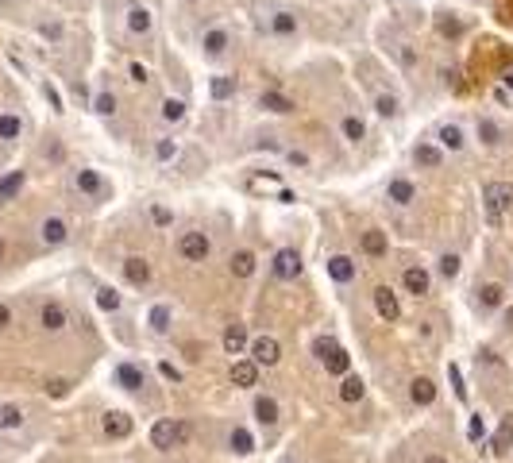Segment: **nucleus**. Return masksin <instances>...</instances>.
Masks as SVG:
<instances>
[{"label": "nucleus", "mask_w": 513, "mask_h": 463, "mask_svg": "<svg viewBox=\"0 0 513 463\" xmlns=\"http://www.w3.org/2000/svg\"><path fill=\"white\" fill-rule=\"evenodd\" d=\"M178 255H182L185 263H205V259L213 255V244H209L205 232H182V239H178Z\"/></svg>", "instance_id": "obj_9"}, {"label": "nucleus", "mask_w": 513, "mask_h": 463, "mask_svg": "<svg viewBox=\"0 0 513 463\" xmlns=\"http://www.w3.org/2000/svg\"><path fill=\"white\" fill-rule=\"evenodd\" d=\"M436 270H440V278H448V282H452V278L459 274V255H452V251H448V255H440V259H436Z\"/></svg>", "instance_id": "obj_45"}, {"label": "nucleus", "mask_w": 513, "mask_h": 463, "mask_svg": "<svg viewBox=\"0 0 513 463\" xmlns=\"http://www.w3.org/2000/svg\"><path fill=\"white\" fill-rule=\"evenodd\" d=\"M505 85H510V89H513V74H505Z\"/></svg>", "instance_id": "obj_58"}, {"label": "nucleus", "mask_w": 513, "mask_h": 463, "mask_svg": "<svg viewBox=\"0 0 513 463\" xmlns=\"http://www.w3.org/2000/svg\"><path fill=\"white\" fill-rule=\"evenodd\" d=\"M8 325H12V309L0 301V328H8Z\"/></svg>", "instance_id": "obj_55"}, {"label": "nucleus", "mask_w": 513, "mask_h": 463, "mask_svg": "<svg viewBox=\"0 0 513 463\" xmlns=\"http://www.w3.org/2000/svg\"><path fill=\"white\" fill-rule=\"evenodd\" d=\"M235 89H240L235 74H216V78L209 81V93H213V100H228V97H235Z\"/></svg>", "instance_id": "obj_35"}, {"label": "nucleus", "mask_w": 513, "mask_h": 463, "mask_svg": "<svg viewBox=\"0 0 513 463\" xmlns=\"http://www.w3.org/2000/svg\"><path fill=\"white\" fill-rule=\"evenodd\" d=\"M271 270H274V278H278V282H293V278L301 274V255H297V247H282V251H274Z\"/></svg>", "instance_id": "obj_11"}, {"label": "nucleus", "mask_w": 513, "mask_h": 463, "mask_svg": "<svg viewBox=\"0 0 513 463\" xmlns=\"http://www.w3.org/2000/svg\"><path fill=\"white\" fill-rule=\"evenodd\" d=\"M101 429H105V436H112V440H124V436H132V417H127L124 409H108Z\"/></svg>", "instance_id": "obj_22"}, {"label": "nucleus", "mask_w": 513, "mask_h": 463, "mask_svg": "<svg viewBox=\"0 0 513 463\" xmlns=\"http://www.w3.org/2000/svg\"><path fill=\"white\" fill-rule=\"evenodd\" d=\"M228 47H232V31L224 28V23H213V28L201 31V54L209 62L224 58V54H228Z\"/></svg>", "instance_id": "obj_8"}, {"label": "nucleus", "mask_w": 513, "mask_h": 463, "mask_svg": "<svg viewBox=\"0 0 513 463\" xmlns=\"http://www.w3.org/2000/svg\"><path fill=\"white\" fill-rule=\"evenodd\" d=\"M262 31L274 35V39H297L301 16L293 8H286V4H274V8L266 12V20H262Z\"/></svg>", "instance_id": "obj_2"}, {"label": "nucleus", "mask_w": 513, "mask_h": 463, "mask_svg": "<svg viewBox=\"0 0 513 463\" xmlns=\"http://www.w3.org/2000/svg\"><path fill=\"white\" fill-rule=\"evenodd\" d=\"M20 189H23V170H12V174H4V177H0V205H4V201H12L16 193H20Z\"/></svg>", "instance_id": "obj_39"}, {"label": "nucleus", "mask_w": 513, "mask_h": 463, "mask_svg": "<svg viewBox=\"0 0 513 463\" xmlns=\"http://www.w3.org/2000/svg\"><path fill=\"white\" fill-rule=\"evenodd\" d=\"M474 136H479V143H483V147H502L505 139H510V131H505V124H498L494 116H479Z\"/></svg>", "instance_id": "obj_14"}, {"label": "nucleus", "mask_w": 513, "mask_h": 463, "mask_svg": "<svg viewBox=\"0 0 513 463\" xmlns=\"http://www.w3.org/2000/svg\"><path fill=\"white\" fill-rule=\"evenodd\" d=\"M97 305L105 309V313H116V309H120V294L112 286H97Z\"/></svg>", "instance_id": "obj_44"}, {"label": "nucleus", "mask_w": 513, "mask_h": 463, "mask_svg": "<svg viewBox=\"0 0 513 463\" xmlns=\"http://www.w3.org/2000/svg\"><path fill=\"white\" fill-rule=\"evenodd\" d=\"M43 93H47V100H50V105H54V109L62 112V97H59V89H54V85H43Z\"/></svg>", "instance_id": "obj_54"}, {"label": "nucleus", "mask_w": 513, "mask_h": 463, "mask_svg": "<svg viewBox=\"0 0 513 463\" xmlns=\"http://www.w3.org/2000/svg\"><path fill=\"white\" fill-rule=\"evenodd\" d=\"M247 347H251L247 328H243V325H228V332H224V352H228V355H243Z\"/></svg>", "instance_id": "obj_29"}, {"label": "nucleus", "mask_w": 513, "mask_h": 463, "mask_svg": "<svg viewBox=\"0 0 513 463\" xmlns=\"http://www.w3.org/2000/svg\"><path fill=\"white\" fill-rule=\"evenodd\" d=\"M39 325H43V332H62V328L70 325L66 305H62V301H47V305L39 309Z\"/></svg>", "instance_id": "obj_18"}, {"label": "nucleus", "mask_w": 513, "mask_h": 463, "mask_svg": "<svg viewBox=\"0 0 513 463\" xmlns=\"http://www.w3.org/2000/svg\"><path fill=\"white\" fill-rule=\"evenodd\" d=\"M163 120H166V124H182V120H185V100L166 97L163 100Z\"/></svg>", "instance_id": "obj_43"}, {"label": "nucleus", "mask_w": 513, "mask_h": 463, "mask_svg": "<svg viewBox=\"0 0 513 463\" xmlns=\"http://www.w3.org/2000/svg\"><path fill=\"white\" fill-rule=\"evenodd\" d=\"M74 189H78L81 197H89V201H105L112 189H108V182L101 177V170H93V166H81V170H74Z\"/></svg>", "instance_id": "obj_7"}, {"label": "nucleus", "mask_w": 513, "mask_h": 463, "mask_svg": "<svg viewBox=\"0 0 513 463\" xmlns=\"http://www.w3.org/2000/svg\"><path fill=\"white\" fill-rule=\"evenodd\" d=\"M436 147L444 151H452V155H459V151L467 147V131L459 128V124H440V128H436Z\"/></svg>", "instance_id": "obj_15"}, {"label": "nucleus", "mask_w": 513, "mask_h": 463, "mask_svg": "<svg viewBox=\"0 0 513 463\" xmlns=\"http://www.w3.org/2000/svg\"><path fill=\"white\" fill-rule=\"evenodd\" d=\"M132 81H136V85H147V81H151V74H147L139 62H132Z\"/></svg>", "instance_id": "obj_53"}, {"label": "nucleus", "mask_w": 513, "mask_h": 463, "mask_svg": "<svg viewBox=\"0 0 513 463\" xmlns=\"http://www.w3.org/2000/svg\"><path fill=\"white\" fill-rule=\"evenodd\" d=\"M363 394H367L363 378H359V375H344V383H339V402L355 405V402H363Z\"/></svg>", "instance_id": "obj_36"}, {"label": "nucleus", "mask_w": 513, "mask_h": 463, "mask_svg": "<svg viewBox=\"0 0 513 463\" xmlns=\"http://www.w3.org/2000/svg\"><path fill=\"white\" fill-rule=\"evenodd\" d=\"M39 239H43L47 247H62V244L70 239V224H66L62 217H47V220L39 224Z\"/></svg>", "instance_id": "obj_20"}, {"label": "nucleus", "mask_w": 513, "mask_h": 463, "mask_svg": "<svg viewBox=\"0 0 513 463\" xmlns=\"http://www.w3.org/2000/svg\"><path fill=\"white\" fill-rule=\"evenodd\" d=\"M158 371H163V378H170V383H182V371H178L174 363H158Z\"/></svg>", "instance_id": "obj_52"}, {"label": "nucleus", "mask_w": 513, "mask_h": 463, "mask_svg": "<svg viewBox=\"0 0 513 463\" xmlns=\"http://www.w3.org/2000/svg\"><path fill=\"white\" fill-rule=\"evenodd\" d=\"M228 452L232 455H251L255 452V436L243 429V424H235L232 433H228Z\"/></svg>", "instance_id": "obj_30"}, {"label": "nucleus", "mask_w": 513, "mask_h": 463, "mask_svg": "<svg viewBox=\"0 0 513 463\" xmlns=\"http://www.w3.org/2000/svg\"><path fill=\"white\" fill-rule=\"evenodd\" d=\"M510 440H513V424L505 421V424H502V433H498V440H494V452L505 455V452H510Z\"/></svg>", "instance_id": "obj_48"}, {"label": "nucleus", "mask_w": 513, "mask_h": 463, "mask_svg": "<svg viewBox=\"0 0 513 463\" xmlns=\"http://www.w3.org/2000/svg\"><path fill=\"white\" fill-rule=\"evenodd\" d=\"M155 158H158V162H170V158H178V143H174L170 136H163V139L155 143Z\"/></svg>", "instance_id": "obj_46"}, {"label": "nucleus", "mask_w": 513, "mask_h": 463, "mask_svg": "<svg viewBox=\"0 0 513 463\" xmlns=\"http://www.w3.org/2000/svg\"><path fill=\"white\" fill-rule=\"evenodd\" d=\"M251 413H255V421H259L262 429H274V424L282 421V405H278V398H271V394H255Z\"/></svg>", "instance_id": "obj_13"}, {"label": "nucleus", "mask_w": 513, "mask_h": 463, "mask_svg": "<svg viewBox=\"0 0 513 463\" xmlns=\"http://www.w3.org/2000/svg\"><path fill=\"white\" fill-rule=\"evenodd\" d=\"M170 325H174V309L166 305V301L151 305V313H147V328H151L155 336H166V332H170Z\"/></svg>", "instance_id": "obj_26"}, {"label": "nucleus", "mask_w": 513, "mask_h": 463, "mask_svg": "<svg viewBox=\"0 0 513 463\" xmlns=\"http://www.w3.org/2000/svg\"><path fill=\"white\" fill-rule=\"evenodd\" d=\"M23 136V116L20 112H0V139L4 143H16Z\"/></svg>", "instance_id": "obj_34"}, {"label": "nucleus", "mask_w": 513, "mask_h": 463, "mask_svg": "<svg viewBox=\"0 0 513 463\" xmlns=\"http://www.w3.org/2000/svg\"><path fill=\"white\" fill-rule=\"evenodd\" d=\"M286 162L290 166H309V155L305 151H286Z\"/></svg>", "instance_id": "obj_51"}, {"label": "nucleus", "mask_w": 513, "mask_h": 463, "mask_svg": "<svg viewBox=\"0 0 513 463\" xmlns=\"http://www.w3.org/2000/svg\"><path fill=\"white\" fill-rule=\"evenodd\" d=\"M228 266H232L235 278H251V274H255V251H235Z\"/></svg>", "instance_id": "obj_40"}, {"label": "nucleus", "mask_w": 513, "mask_h": 463, "mask_svg": "<svg viewBox=\"0 0 513 463\" xmlns=\"http://www.w3.org/2000/svg\"><path fill=\"white\" fill-rule=\"evenodd\" d=\"M505 325H513V309H505Z\"/></svg>", "instance_id": "obj_57"}, {"label": "nucleus", "mask_w": 513, "mask_h": 463, "mask_svg": "<svg viewBox=\"0 0 513 463\" xmlns=\"http://www.w3.org/2000/svg\"><path fill=\"white\" fill-rule=\"evenodd\" d=\"M124 23H127V35L132 39H151L155 35V12L147 8V4H139V0H132L127 4V12H124Z\"/></svg>", "instance_id": "obj_5"}, {"label": "nucleus", "mask_w": 513, "mask_h": 463, "mask_svg": "<svg viewBox=\"0 0 513 463\" xmlns=\"http://www.w3.org/2000/svg\"><path fill=\"white\" fill-rule=\"evenodd\" d=\"M313 352H317V359H320V367L328 371V375H336V378H344L351 371V355L344 352V347L332 340V336H317L313 340Z\"/></svg>", "instance_id": "obj_1"}, {"label": "nucleus", "mask_w": 513, "mask_h": 463, "mask_svg": "<svg viewBox=\"0 0 513 463\" xmlns=\"http://www.w3.org/2000/svg\"><path fill=\"white\" fill-rule=\"evenodd\" d=\"M409 398H413V405H432L436 402V383L413 378V383H409Z\"/></svg>", "instance_id": "obj_38"}, {"label": "nucleus", "mask_w": 513, "mask_h": 463, "mask_svg": "<svg viewBox=\"0 0 513 463\" xmlns=\"http://www.w3.org/2000/svg\"><path fill=\"white\" fill-rule=\"evenodd\" d=\"M20 424H23V409H20V405H0V429L16 433Z\"/></svg>", "instance_id": "obj_41"}, {"label": "nucleus", "mask_w": 513, "mask_h": 463, "mask_svg": "<svg viewBox=\"0 0 513 463\" xmlns=\"http://www.w3.org/2000/svg\"><path fill=\"white\" fill-rule=\"evenodd\" d=\"M251 359L259 367H274L282 359V344L274 336H259V340H251Z\"/></svg>", "instance_id": "obj_17"}, {"label": "nucleus", "mask_w": 513, "mask_h": 463, "mask_svg": "<svg viewBox=\"0 0 513 463\" xmlns=\"http://www.w3.org/2000/svg\"><path fill=\"white\" fill-rule=\"evenodd\" d=\"M363 255L367 259H382L390 251V239H386V232H382V228H370V232H363Z\"/></svg>", "instance_id": "obj_27"}, {"label": "nucleus", "mask_w": 513, "mask_h": 463, "mask_svg": "<svg viewBox=\"0 0 513 463\" xmlns=\"http://www.w3.org/2000/svg\"><path fill=\"white\" fill-rule=\"evenodd\" d=\"M474 294H479V309H483V313H490V309H498L505 301V290L498 286V282H486V286H479Z\"/></svg>", "instance_id": "obj_33"}, {"label": "nucleus", "mask_w": 513, "mask_h": 463, "mask_svg": "<svg viewBox=\"0 0 513 463\" xmlns=\"http://www.w3.org/2000/svg\"><path fill=\"white\" fill-rule=\"evenodd\" d=\"M47 394H50V398H66V394H70V383H66V378H50V383H47Z\"/></svg>", "instance_id": "obj_49"}, {"label": "nucleus", "mask_w": 513, "mask_h": 463, "mask_svg": "<svg viewBox=\"0 0 513 463\" xmlns=\"http://www.w3.org/2000/svg\"><path fill=\"white\" fill-rule=\"evenodd\" d=\"M93 112H97V116H112V112H116V93H112V89H101L97 97H93Z\"/></svg>", "instance_id": "obj_42"}, {"label": "nucleus", "mask_w": 513, "mask_h": 463, "mask_svg": "<svg viewBox=\"0 0 513 463\" xmlns=\"http://www.w3.org/2000/svg\"><path fill=\"white\" fill-rule=\"evenodd\" d=\"M483 205L490 213V224L502 220V213L513 208V182H486L483 186Z\"/></svg>", "instance_id": "obj_4"}, {"label": "nucleus", "mask_w": 513, "mask_h": 463, "mask_svg": "<svg viewBox=\"0 0 513 463\" xmlns=\"http://www.w3.org/2000/svg\"><path fill=\"white\" fill-rule=\"evenodd\" d=\"M120 270H124L127 286H136V290H147V286H151V278H155V274H151V263H147L143 255H127Z\"/></svg>", "instance_id": "obj_12"}, {"label": "nucleus", "mask_w": 513, "mask_h": 463, "mask_svg": "<svg viewBox=\"0 0 513 463\" xmlns=\"http://www.w3.org/2000/svg\"><path fill=\"white\" fill-rule=\"evenodd\" d=\"M386 50H390V58L397 62L401 69H413L417 62H421V50L413 47V39H409L406 31H386Z\"/></svg>", "instance_id": "obj_6"}, {"label": "nucleus", "mask_w": 513, "mask_h": 463, "mask_svg": "<svg viewBox=\"0 0 513 463\" xmlns=\"http://www.w3.org/2000/svg\"><path fill=\"white\" fill-rule=\"evenodd\" d=\"M0 251H4V244H0Z\"/></svg>", "instance_id": "obj_59"}, {"label": "nucleus", "mask_w": 513, "mask_h": 463, "mask_svg": "<svg viewBox=\"0 0 513 463\" xmlns=\"http://www.w3.org/2000/svg\"><path fill=\"white\" fill-rule=\"evenodd\" d=\"M112 383L120 386V390H127V394H139V390H143L147 386V375H143V367L139 363H116L112 367Z\"/></svg>", "instance_id": "obj_10"}, {"label": "nucleus", "mask_w": 513, "mask_h": 463, "mask_svg": "<svg viewBox=\"0 0 513 463\" xmlns=\"http://www.w3.org/2000/svg\"><path fill=\"white\" fill-rule=\"evenodd\" d=\"M324 266H328V278H332V282H339V286L355 282V274H359V266H355V259H351V255H332Z\"/></svg>", "instance_id": "obj_19"}, {"label": "nucleus", "mask_w": 513, "mask_h": 463, "mask_svg": "<svg viewBox=\"0 0 513 463\" xmlns=\"http://www.w3.org/2000/svg\"><path fill=\"white\" fill-rule=\"evenodd\" d=\"M467 436H471V440H483V436H486V424H483V417H479V413H474L471 424H467Z\"/></svg>", "instance_id": "obj_50"}, {"label": "nucleus", "mask_w": 513, "mask_h": 463, "mask_svg": "<svg viewBox=\"0 0 513 463\" xmlns=\"http://www.w3.org/2000/svg\"><path fill=\"white\" fill-rule=\"evenodd\" d=\"M259 105H262L266 112H278V116H286V112H293V109H297V105H293V100L286 97V93H278V89H266V93L259 97Z\"/></svg>", "instance_id": "obj_32"}, {"label": "nucleus", "mask_w": 513, "mask_h": 463, "mask_svg": "<svg viewBox=\"0 0 513 463\" xmlns=\"http://www.w3.org/2000/svg\"><path fill=\"white\" fill-rule=\"evenodd\" d=\"M375 309H378V316H382V321H397V316H401V305H397V297H394V290L390 286H375Z\"/></svg>", "instance_id": "obj_23"}, {"label": "nucleus", "mask_w": 513, "mask_h": 463, "mask_svg": "<svg viewBox=\"0 0 513 463\" xmlns=\"http://www.w3.org/2000/svg\"><path fill=\"white\" fill-rule=\"evenodd\" d=\"M370 100H375V112L382 120H394L397 112H401V100H397V93H390V89H375Z\"/></svg>", "instance_id": "obj_28"}, {"label": "nucleus", "mask_w": 513, "mask_h": 463, "mask_svg": "<svg viewBox=\"0 0 513 463\" xmlns=\"http://www.w3.org/2000/svg\"><path fill=\"white\" fill-rule=\"evenodd\" d=\"M339 136L348 139L351 147H359L363 139H367V120L355 116V112H348V116H339Z\"/></svg>", "instance_id": "obj_25"}, {"label": "nucleus", "mask_w": 513, "mask_h": 463, "mask_svg": "<svg viewBox=\"0 0 513 463\" xmlns=\"http://www.w3.org/2000/svg\"><path fill=\"white\" fill-rule=\"evenodd\" d=\"M448 378H452V386H455V398L467 402V386H463V375H459V367H455V363H448Z\"/></svg>", "instance_id": "obj_47"}, {"label": "nucleus", "mask_w": 513, "mask_h": 463, "mask_svg": "<svg viewBox=\"0 0 513 463\" xmlns=\"http://www.w3.org/2000/svg\"><path fill=\"white\" fill-rule=\"evenodd\" d=\"M413 162L425 166V170H440L444 166V151L436 147V143H428V139H421V143L413 147Z\"/></svg>", "instance_id": "obj_24"}, {"label": "nucleus", "mask_w": 513, "mask_h": 463, "mask_svg": "<svg viewBox=\"0 0 513 463\" xmlns=\"http://www.w3.org/2000/svg\"><path fill=\"white\" fill-rule=\"evenodd\" d=\"M436 31H440L444 39H459L467 31V23L459 20V16H452V12H440V16H436Z\"/></svg>", "instance_id": "obj_37"}, {"label": "nucleus", "mask_w": 513, "mask_h": 463, "mask_svg": "<svg viewBox=\"0 0 513 463\" xmlns=\"http://www.w3.org/2000/svg\"><path fill=\"white\" fill-rule=\"evenodd\" d=\"M401 286H406V294L425 297L428 290H432V274H428L421 263H413V266H406V274H401Z\"/></svg>", "instance_id": "obj_16"}, {"label": "nucleus", "mask_w": 513, "mask_h": 463, "mask_svg": "<svg viewBox=\"0 0 513 463\" xmlns=\"http://www.w3.org/2000/svg\"><path fill=\"white\" fill-rule=\"evenodd\" d=\"M386 197L394 201L397 208H409L417 201V186L409 182V177H390V186H386Z\"/></svg>", "instance_id": "obj_21"}, {"label": "nucleus", "mask_w": 513, "mask_h": 463, "mask_svg": "<svg viewBox=\"0 0 513 463\" xmlns=\"http://www.w3.org/2000/svg\"><path fill=\"white\" fill-rule=\"evenodd\" d=\"M232 383L235 386H255L259 383V363H255V359H235L232 363Z\"/></svg>", "instance_id": "obj_31"}, {"label": "nucleus", "mask_w": 513, "mask_h": 463, "mask_svg": "<svg viewBox=\"0 0 513 463\" xmlns=\"http://www.w3.org/2000/svg\"><path fill=\"white\" fill-rule=\"evenodd\" d=\"M185 440H189V424H185V421H170V417H163V421L151 424V444H155L158 452L182 448Z\"/></svg>", "instance_id": "obj_3"}, {"label": "nucleus", "mask_w": 513, "mask_h": 463, "mask_svg": "<svg viewBox=\"0 0 513 463\" xmlns=\"http://www.w3.org/2000/svg\"><path fill=\"white\" fill-rule=\"evenodd\" d=\"M421 463H448V460H444V455H425Z\"/></svg>", "instance_id": "obj_56"}]
</instances>
